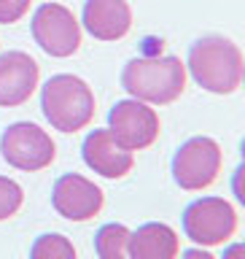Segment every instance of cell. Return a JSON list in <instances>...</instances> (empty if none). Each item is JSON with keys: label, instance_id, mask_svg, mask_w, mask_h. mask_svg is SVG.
Listing matches in <instances>:
<instances>
[{"label": "cell", "instance_id": "12", "mask_svg": "<svg viewBox=\"0 0 245 259\" xmlns=\"http://www.w3.org/2000/svg\"><path fill=\"white\" fill-rule=\"evenodd\" d=\"M81 22L97 40H119L132 30V8L127 0H86Z\"/></svg>", "mask_w": 245, "mask_h": 259}, {"label": "cell", "instance_id": "17", "mask_svg": "<svg viewBox=\"0 0 245 259\" xmlns=\"http://www.w3.org/2000/svg\"><path fill=\"white\" fill-rule=\"evenodd\" d=\"M32 0H0V24H16L30 11Z\"/></svg>", "mask_w": 245, "mask_h": 259}, {"label": "cell", "instance_id": "16", "mask_svg": "<svg viewBox=\"0 0 245 259\" xmlns=\"http://www.w3.org/2000/svg\"><path fill=\"white\" fill-rule=\"evenodd\" d=\"M24 202V192L22 186L14 181V178L8 176H0V222H6V219H11L16 210L22 208Z\"/></svg>", "mask_w": 245, "mask_h": 259}, {"label": "cell", "instance_id": "19", "mask_svg": "<svg viewBox=\"0 0 245 259\" xmlns=\"http://www.w3.org/2000/svg\"><path fill=\"white\" fill-rule=\"evenodd\" d=\"M181 259H216V256L208 254V251H202V248H189L181 254Z\"/></svg>", "mask_w": 245, "mask_h": 259}, {"label": "cell", "instance_id": "3", "mask_svg": "<svg viewBox=\"0 0 245 259\" xmlns=\"http://www.w3.org/2000/svg\"><path fill=\"white\" fill-rule=\"evenodd\" d=\"M40 108L54 130L78 133L94 119V95L84 78L57 73L40 89Z\"/></svg>", "mask_w": 245, "mask_h": 259}, {"label": "cell", "instance_id": "6", "mask_svg": "<svg viewBox=\"0 0 245 259\" xmlns=\"http://www.w3.org/2000/svg\"><path fill=\"white\" fill-rule=\"evenodd\" d=\"M183 232L200 246H224L237 232V210L224 197H200L183 210Z\"/></svg>", "mask_w": 245, "mask_h": 259}, {"label": "cell", "instance_id": "4", "mask_svg": "<svg viewBox=\"0 0 245 259\" xmlns=\"http://www.w3.org/2000/svg\"><path fill=\"white\" fill-rule=\"evenodd\" d=\"M221 146L218 141L208 135H194L173 157V178L175 184L186 192H202L210 184H216L218 173H221Z\"/></svg>", "mask_w": 245, "mask_h": 259}, {"label": "cell", "instance_id": "9", "mask_svg": "<svg viewBox=\"0 0 245 259\" xmlns=\"http://www.w3.org/2000/svg\"><path fill=\"white\" fill-rule=\"evenodd\" d=\"M103 202H105L103 189L78 173H65L54 181L52 205L68 222H89V219H94L103 210Z\"/></svg>", "mask_w": 245, "mask_h": 259}, {"label": "cell", "instance_id": "18", "mask_svg": "<svg viewBox=\"0 0 245 259\" xmlns=\"http://www.w3.org/2000/svg\"><path fill=\"white\" fill-rule=\"evenodd\" d=\"M224 259H245V246L242 243H232V246L224 251Z\"/></svg>", "mask_w": 245, "mask_h": 259}, {"label": "cell", "instance_id": "2", "mask_svg": "<svg viewBox=\"0 0 245 259\" xmlns=\"http://www.w3.org/2000/svg\"><path fill=\"white\" fill-rule=\"evenodd\" d=\"M191 78L213 95H232L242 84V52L224 35H205L194 40L186 60Z\"/></svg>", "mask_w": 245, "mask_h": 259}, {"label": "cell", "instance_id": "14", "mask_svg": "<svg viewBox=\"0 0 245 259\" xmlns=\"http://www.w3.org/2000/svg\"><path fill=\"white\" fill-rule=\"evenodd\" d=\"M129 230L124 224H103L94 235V251L100 259H129Z\"/></svg>", "mask_w": 245, "mask_h": 259}, {"label": "cell", "instance_id": "7", "mask_svg": "<svg viewBox=\"0 0 245 259\" xmlns=\"http://www.w3.org/2000/svg\"><path fill=\"white\" fill-rule=\"evenodd\" d=\"M32 38L48 57H73L81 49V24L70 8L60 3H43L32 14Z\"/></svg>", "mask_w": 245, "mask_h": 259}, {"label": "cell", "instance_id": "11", "mask_svg": "<svg viewBox=\"0 0 245 259\" xmlns=\"http://www.w3.org/2000/svg\"><path fill=\"white\" fill-rule=\"evenodd\" d=\"M81 154H84L86 167H92L103 178H124L135 165L132 151L124 149L108 130H92L84 138Z\"/></svg>", "mask_w": 245, "mask_h": 259}, {"label": "cell", "instance_id": "13", "mask_svg": "<svg viewBox=\"0 0 245 259\" xmlns=\"http://www.w3.org/2000/svg\"><path fill=\"white\" fill-rule=\"evenodd\" d=\"M129 259H178L181 243L178 232L165 222L140 224L135 232H129Z\"/></svg>", "mask_w": 245, "mask_h": 259}, {"label": "cell", "instance_id": "5", "mask_svg": "<svg viewBox=\"0 0 245 259\" xmlns=\"http://www.w3.org/2000/svg\"><path fill=\"white\" fill-rule=\"evenodd\" d=\"M0 151H3V159L8 165L24 170V173L43 170L57 157L52 135L32 121H16V124L6 127V133L0 135Z\"/></svg>", "mask_w": 245, "mask_h": 259}, {"label": "cell", "instance_id": "8", "mask_svg": "<svg viewBox=\"0 0 245 259\" xmlns=\"http://www.w3.org/2000/svg\"><path fill=\"white\" fill-rule=\"evenodd\" d=\"M159 113L149 103L119 100L108 113V133L129 151H140L159 138Z\"/></svg>", "mask_w": 245, "mask_h": 259}, {"label": "cell", "instance_id": "15", "mask_svg": "<svg viewBox=\"0 0 245 259\" xmlns=\"http://www.w3.org/2000/svg\"><path fill=\"white\" fill-rule=\"evenodd\" d=\"M30 259H78V256L70 238H65L60 232H48L35 238V243L30 246Z\"/></svg>", "mask_w": 245, "mask_h": 259}, {"label": "cell", "instance_id": "10", "mask_svg": "<svg viewBox=\"0 0 245 259\" xmlns=\"http://www.w3.org/2000/svg\"><path fill=\"white\" fill-rule=\"evenodd\" d=\"M40 81V68L27 52L0 54V105L16 108L27 103Z\"/></svg>", "mask_w": 245, "mask_h": 259}, {"label": "cell", "instance_id": "1", "mask_svg": "<svg viewBox=\"0 0 245 259\" xmlns=\"http://www.w3.org/2000/svg\"><path fill=\"white\" fill-rule=\"evenodd\" d=\"M121 87L140 103L170 105L186 89V65L178 57H135L121 70Z\"/></svg>", "mask_w": 245, "mask_h": 259}]
</instances>
